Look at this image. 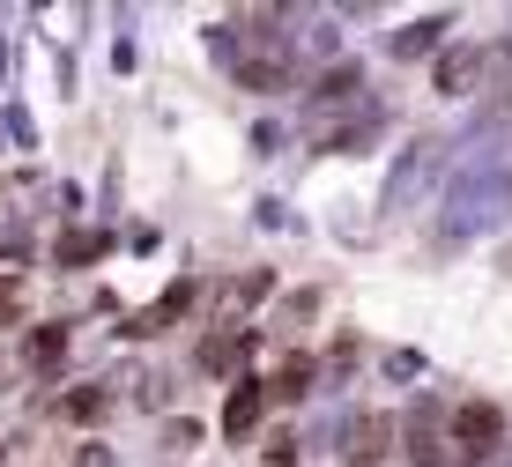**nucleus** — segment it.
Returning <instances> with one entry per match:
<instances>
[{
    "mask_svg": "<svg viewBox=\"0 0 512 467\" xmlns=\"http://www.w3.org/2000/svg\"><path fill=\"white\" fill-rule=\"evenodd\" d=\"M505 208H512V164H505L498 141H475V156L461 164V178H453V193H446V245L498 230Z\"/></svg>",
    "mask_w": 512,
    "mask_h": 467,
    "instance_id": "nucleus-1",
    "label": "nucleus"
},
{
    "mask_svg": "<svg viewBox=\"0 0 512 467\" xmlns=\"http://www.w3.org/2000/svg\"><path fill=\"white\" fill-rule=\"evenodd\" d=\"M438 164H446V141L438 134H416L409 149H401V164H394V178H386V208H409V193L431 178Z\"/></svg>",
    "mask_w": 512,
    "mask_h": 467,
    "instance_id": "nucleus-3",
    "label": "nucleus"
},
{
    "mask_svg": "<svg viewBox=\"0 0 512 467\" xmlns=\"http://www.w3.org/2000/svg\"><path fill=\"white\" fill-rule=\"evenodd\" d=\"M23 364L38 371V379H45V371H60V364H67V327H52V319H45V327H30Z\"/></svg>",
    "mask_w": 512,
    "mask_h": 467,
    "instance_id": "nucleus-8",
    "label": "nucleus"
},
{
    "mask_svg": "<svg viewBox=\"0 0 512 467\" xmlns=\"http://www.w3.org/2000/svg\"><path fill=\"white\" fill-rule=\"evenodd\" d=\"M104 253H112V230H67L60 238V267H90Z\"/></svg>",
    "mask_w": 512,
    "mask_h": 467,
    "instance_id": "nucleus-13",
    "label": "nucleus"
},
{
    "mask_svg": "<svg viewBox=\"0 0 512 467\" xmlns=\"http://www.w3.org/2000/svg\"><path fill=\"white\" fill-rule=\"evenodd\" d=\"M453 453H461L468 467H490L505 453V416L490 401H461L453 408Z\"/></svg>",
    "mask_w": 512,
    "mask_h": 467,
    "instance_id": "nucleus-2",
    "label": "nucleus"
},
{
    "mask_svg": "<svg viewBox=\"0 0 512 467\" xmlns=\"http://www.w3.org/2000/svg\"><path fill=\"white\" fill-rule=\"evenodd\" d=\"M268 467H297V438L282 430V438H268Z\"/></svg>",
    "mask_w": 512,
    "mask_h": 467,
    "instance_id": "nucleus-21",
    "label": "nucleus"
},
{
    "mask_svg": "<svg viewBox=\"0 0 512 467\" xmlns=\"http://www.w3.org/2000/svg\"><path fill=\"white\" fill-rule=\"evenodd\" d=\"M305 45H312V52H334L342 38H334V23H312V30H305Z\"/></svg>",
    "mask_w": 512,
    "mask_h": 467,
    "instance_id": "nucleus-22",
    "label": "nucleus"
},
{
    "mask_svg": "<svg viewBox=\"0 0 512 467\" xmlns=\"http://www.w3.org/2000/svg\"><path fill=\"white\" fill-rule=\"evenodd\" d=\"M0 141H8L15 156H30V149H38V127H30V112H23L15 97H0Z\"/></svg>",
    "mask_w": 512,
    "mask_h": 467,
    "instance_id": "nucleus-14",
    "label": "nucleus"
},
{
    "mask_svg": "<svg viewBox=\"0 0 512 467\" xmlns=\"http://www.w3.org/2000/svg\"><path fill=\"white\" fill-rule=\"evenodd\" d=\"M238 356H245V341H238V327H216V334L201 341V371H231Z\"/></svg>",
    "mask_w": 512,
    "mask_h": 467,
    "instance_id": "nucleus-15",
    "label": "nucleus"
},
{
    "mask_svg": "<svg viewBox=\"0 0 512 467\" xmlns=\"http://www.w3.org/2000/svg\"><path fill=\"white\" fill-rule=\"evenodd\" d=\"M260 297H268V275L253 267L245 282H231V290H223V312H245V304H260Z\"/></svg>",
    "mask_w": 512,
    "mask_h": 467,
    "instance_id": "nucleus-17",
    "label": "nucleus"
},
{
    "mask_svg": "<svg viewBox=\"0 0 512 467\" xmlns=\"http://www.w3.org/2000/svg\"><path fill=\"white\" fill-rule=\"evenodd\" d=\"M104 408H112V393H104V386H75V393L60 401V416H67V423H97Z\"/></svg>",
    "mask_w": 512,
    "mask_h": 467,
    "instance_id": "nucleus-16",
    "label": "nucleus"
},
{
    "mask_svg": "<svg viewBox=\"0 0 512 467\" xmlns=\"http://www.w3.org/2000/svg\"><path fill=\"white\" fill-rule=\"evenodd\" d=\"M312 312H320V290H297V297H282V327H297V319H312Z\"/></svg>",
    "mask_w": 512,
    "mask_h": 467,
    "instance_id": "nucleus-18",
    "label": "nucleus"
},
{
    "mask_svg": "<svg viewBox=\"0 0 512 467\" xmlns=\"http://www.w3.org/2000/svg\"><path fill=\"white\" fill-rule=\"evenodd\" d=\"M8 67H15V52H8V38H0V89H8Z\"/></svg>",
    "mask_w": 512,
    "mask_h": 467,
    "instance_id": "nucleus-24",
    "label": "nucleus"
},
{
    "mask_svg": "<svg viewBox=\"0 0 512 467\" xmlns=\"http://www.w3.org/2000/svg\"><path fill=\"white\" fill-rule=\"evenodd\" d=\"M401 438H409V460H416V467H438V445H446V438H438V401H423Z\"/></svg>",
    "mask_w": 512,
    "mask_h": 467,
    "instance_id": "nucleus-9",
    "label": "nucleus"
},
{
    "mask_svg": "<svg viewBox=\"0 0 512 467\" xmlns=\"http://www.w3.org/2000/svg\"><path fill=\"white\" fill-rule=\"evenodd\" d=\"M82 467H119V453L112 445H82Z\"/></svg>",
    "mask_w": 512,
    "mask_h": 467,
    "instance_id": "nucleus-23",
    "label": "nucleus"
},
{
    "mask_svg": "<svg viewBox=\"0 0 512 467\" xmlns=\"http://www.w3.org/2000/svg\"><path fill=\"white\" fill-rule=\"evenodd\" d=\"M312 379H320V364H312V356H282L275 379H268V401H305Z\"/></svg>",
    "mask_w": 512,
    "mask_h": 467,
    "instance_id": "nucleus-10",
    "label": "nucleus"
},
{
    "mask_svg": "<svg viewBox=\"0 0 512 467\" xmlns=\"http://www.w3.org/2000/svg\"><path fill=\"white\" fill-rule=\"evenodd\" d=\"M260 416H268V379H231V401H223V430H231V438H253Z\"/></svg>",
    "mask_w": 512,
    "mask_h": 467,
    "instance_id": "nucleus-5",
    "label": "nucleus"
},
{
    "mask_svg": "<svg viewBox=\"0 0 512 467\" xmlns=\"http://www.w3.org/2000/svg\"><path fill=\"white\" fill-rule=\"evenodd\" d=\"M127 386H134V401H141V408H164V379H156V371H134Z\"/></svg>",
    "mask_w": 512,
    "mask_h": 467,
    "instance_id": "nucleus-19",
    "label": "nucleus"
},
{
    "mask_svg": "<svg viewBox=\"0 0 512 467\" xmlns=\"http://www.w3.org/2000/svg\"><path fill=\"white\" fill-rule=\"evenodd\" d=\"M0 453H8V445H0Z\"/></svg>",
    "mask_w": 512,
    "mask_h": 467,
    "instance_id": "nucleus-25",
    "label": "nucleus"
},
{
    "mask_svg": "<svg viewBox=\"0 0 512 467\" xmlns=\"http://www.w3.org/2000/svg\"><path fill=\"white\" fill-rule=\"evenodd\" d=\"M357 97H364V67L357 60H334L320 75V89H312V112H334V104H357Z\"/></svg>",
    "mask_w": 512,
    "mask_h": 467,
    "instance_id": "nucleus-7",
    "label": "nucleus"
},
{
    "mask_svg": "<svg viewBox=\"0 0 512 467\" xmlns=\"http://www.w3.org/2000/svg\"><path fill=\"white\" fill-rule=\"evenodd\" d=\"M238 89H253V97H282V89H290V60H238Z\"/></svg>",
    "mask_w": 512,
    "mask_h": 467,
    "instance_id": "nucleus-11",
    "label": "nucleus"
},
{
    "mask_svg": "<svg viewBox=\"0 0 512 467\" xmlns=\"http://www.w3.org/2000/svg\"><path fill=\"white\" fill-rule=\"evenodd\" d=\"M386 430H394L386 416H357V423H349V460H357V467H372V460L386 453Z\"/></svg>",
    "mask_w": 512,
    "mask_h": 467,
    "instance_id": "nucleus-12",
    "label": "nucleus"
},
{
    "mask_svg": "<svg viewBox=\"0 0 512 467\" xmlns=\"http://www.w3.org/2000/svg\"><path fill=\"white\" fill-rule=\"evenodd\" d=\"M386 379H423V356L416 349H394V356H386Z\"/></svg>",
    "mask_w": 512,
    "mask_h": 467,
    "instance_id": "nucleus-20",
    "label": "nucleus"
},
{
    "mask_svg": "<svg viewBox=\"0 0 512 467\" xmlns=\"http://www.w3.org/2000/svg\"><path fill=\"white\" fill-rule=\"evenodd\" d=\"M475 82H483V45H446L431 60V89L438 97H468Z\"/></svg>",
    "mask_w": 512,
    "mask_h": 467,
    "instance_id": "nucleus-4",
    "label": "nucleus"
},
{
    "mask_svg": "<svg viewBox=\"0 0 512 467\" xmlns=\"http://www.w3.org/2000/svg\"><path fill=\"white\" fill-rule=\"evenodd\" d=\"M446 30H453V15H416L409 30H394V60H438Z\"/></svg>",
    "mask_w": 512,
    "mask_h": 467,
    "instance_id": "nucleus-6",
    "label": "nucleus"
}]
</instances>
